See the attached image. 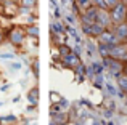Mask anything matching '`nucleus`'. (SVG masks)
<instances>
[{"mask_svg":"<svg viewBox=\"0 0 127 125\" xmlns=\"http://www.w3.org/2000/svg\"><path fill=\"white\" fill-rule=\"evenodd\" d=\"M26 31H24V26H11V27L8 29V32H6V40H8L10 45H13L15 48H19L23 47V43H24L26 40Z\"/></svg>","mask_w":127,"mask_h":125,"instance_id":"nucleus-1","label":"nucleus"},{"mask_svg":"<svg viewBox=\"0 0 127 125\" xmlns=\"http://www.w3.org/2000/svg\"><path fill=\"white\" fill-rule=\"evenodd\" d=\"M101 62H103V67H105L106 71L109 72V75H113V77H118V75L124 74V66H126L124 61L114 60V58H105V60H101Z\"/></svg>","mask_w":127,"mask_h":125,"instance_id":"nucleus-2","label":"nucleus"},{"mask_svg":"<svg viewBox=\"0 0 127 125\" xmlns=\"http://www.w3.org/2000/svg\"><path fill=\"white\" fill-rule=\"evenodd\" d=\"M109 15H111L113 26L121 24V22H126L127 21V3L126 2L118 3L116 6H113V8L109 10Z\"/></svg>","mask_w":127,"mask_h":125,"instance_id":"nucleus-3","label":"nucleus"},{"mask_svg":"<svg viewBox=\"0 0 127 125\" xmlns=\"http://www.w3.org/2000/svg\"><path fill=\"white\" fill-rule=\"evenodd\" d=\"M109 58H114V60H121V61L127 62V42H119L118 45L111 47Z\"/></svg>","mask_w":127,"mask_h":125,"instance_id":"nucleus-4","label":"nucleus"},{"mask_svg":"<svg viewBox=\"0 0 127 125\" xmlns=\"http://www.w3.org/2000/svg\"><path fill=\"white\" fill-rule=\"evenodd\" d=\"M98 10L100 8H96V6H90L89 10L82 11L81 16H79V22H81V24H93V22H96Z\"/></svg>","mask_w":127,"mask_h":125,"instance_id":"nucleus-5","label":"nucleus"},{"mask_svg":"<svg viewBox=\"0 0 127 125\" xmlns=\"http://www.w3.org/2000/svg\"><path fill=\"white\" fill-rule=\"evenodd\" d=\"M96 42H100V43H106V45H109V47H114V45L119 43V39L116 37L113 27H109V29H105V32L96 39Z\"/></svg>","mask_w":127,"mask_h":125,"instance_id":"nucleus-6","label":"nucleus"},{"mask_svg":"<svg viewBox=\"0 0 127 125\" xmlns=\"http://www.w3.org/2000/svg\"><path fill=\"white\" fill-rule=\"evenodd\" d=\"M81 56H77L76 53H71V55H68V56H63L61 58V64H63V67H66V69H72L74 71L76 67H77L79 64H81Z\"/></svg>","mask_w":127,"mask_h":125,"instance_id":"nucleus-7","label":"nucleus"},{"mask_svg":"<svg viewBox=\"0 0 127 125\" xmlns=\"http://www.w3.org/2000/svg\"><path fill=\"white\" fill-rule=\"evenodd\" d=\"M96 22H100L101 26H105L106 29L111 27V26H113V21H111V15H109V10H98Z\"/></svg>","mask_w":127,"mask_h":125,"instance_id":"nucleus-8","label":"nucleus"},{"mask_svg":"<svg viewBox=\"0 0 127 125\" xmlns=\"http://www.w3.org/2000/svg\"><path fill=\"white\" fill-rule=\"evenodd\" d=\"M113 31H114L116 37L119 39V42H126L127 40V21L113 26Z\"/></svg>","mask_w":127,"mask_h":125,"instance_id":"nucleus-9","label":"nucleus"},{"mask_svg":"<svg viewBox=\"0 0 127 125\" xmlns=\"http://www.w3.org/2000/svg\"><path fill=\"white\" fill-rule=\"evenodd\" d=\"M66 32V24L61 22L60 19H52L50 21V34H64Z\"/></svg>","mask_w":127,"mask_h":125,"instance_id":"nucleus-10","label":"nucleus"},{"mask_svg":"<svg viewBox=\"0 0 127 125\" xmlns=\"http://www.w3.org/2000/svg\"><path fill=\"white\" fill-rule=\"evenodd\" d=\"M52 116V120L55 122L56 125H66L69 122V117L66 114V111H60V112H50Z\"/></svg>","mask_w":127,"mask_h":125,"instance_id":"nucleus-11","label":"nucleus"},{"mask_svg":"<svg viewBox=\"0 0 127 125\" xmlns=\"http://www.w3.org/2000/svg\"><path fill=\"white\" fill-rule=\"evenodd\" d=\"M39 87H32L31 90H28V93H26V100H28L29 104H32V106H37L39 104Z\"/></svg>","mask_w":127,"mask_h":125,"instance_id":"nucleus-12","label":"nucleus"},{"mask_svg":"<svg viewBox=\"0 0 127 125\" xmlns=\"http://www.w3.org/2000/svg\"><path fill=\"white\" fill-rule=\"evenodd\" d=\"M96 47H98V42H93L92 37H89L87 40L84 42V51H87V55H89L90 58H93L96 55Z\"/></svg>","mask_w":127,"mask_h":125,"instance_id":"nucleus-13","label":"nucleus"},{"mask_svg":"<svg viewBox=\"0 0 127 125\" xmlns=\"http://www.w3.org/2000/svg\"><path fill=\"white\" fill-rule=\"evenodd\" d=\"M24 31H26V35L32 40H37L39 34H40V29H39L37 24H24Z\"/></svg>","mask_w":127,"mask_h":125,"instance_id":"nucleus-14","label":"nucleus"},{"mask_svg":"<svg viewBox=\"0 0 127 125\" xmlns=\"http://www.w3.org/2000/svg\"><path fill=\"white\" fill-rule=\"evenodd\" d=\"M109 53H111V47L106 43H100L98 42V47H96V55H98L101 60L105 58H109Z\"/></svg>","mask_w":127,"mask_h":125,"instance_id":"nucleus-15","label":"nucleus"},{"mask_svg":"<svg viewBox=\"0 0 127 125\" xmlns=\"http://www.w3.org/2000/svg\"><path fill=\"white\" fill-rule=\"evenodd\" d=\"M105 26H101L100 24V22H93L92 24V34H90V37L92 39H98L100 35L103 34V32H105Z\"/></svg>","mask_w":127,"mask_h":125,"instance_id":"nucleus-16","label":"nucleus"},{"mask_svg":"<svg viewBox=\"0 0 127 125\" xmlns=\"http://www.w3.org/2000/svg\"><path fill=\"white\" fill-rule=\"evenodd\" d=\"M116 82H118V88L119 90L127 95V75L126 74L118 75V77H116Z\"/></svg>","mask_w":127,"mask_h":125,"instance_id":"nucleus-17","label":"nucleus"},{"mask_svg":"<svg viewBox=\"0 0 127 125\" xmlns=\"http://www.w3.org/2000/svg\"><path fill=\"white\" fill-rule=\"evenodd\" d=\"M58 55H60V58H63V56H68V55H71L72 53V47L71 45H68L64 42V43H61V45H58Z\"/></svg>","mask_w":127,"mask_h":125,"instance_id":"nucleus-18","label":"nucleus"},{"mask_svg":"<svg viewBox=\"0 0 127 125\" xmlns=\"http://www.w3.org/2000/svg\"><path fill=\"white\" fill-rule=\"evenodd\" d=\"M18 122V117L13 116V114H6V116H0V124L5 125H15Z\"/></svg>","mask_w":127,"mask_h":125,"instance_id":"nucleus-19","label":"nucleus"},{"mask_svg":"<svg viewBox=\"0 0 127 125\" xmlns=\"http://www.w3.org/2000/svg\"><path fill=\"white\" fill-rule=\"evenodd\" d=\"M63 18H64V22H66V24H69V26H76V22L79 21V16L72 15L71 11H66Z\"/></svg>","mask_w":127,"mask_h":125,"instance_id":"nucleus-20","label":"nucleus"},{"mask_svg":"<svg viewBox=\"0 0 127 125\" xmlns=\"http://www.w3.org/2000/svg\"><path fill=\"white\" fill-rule=\"evenodd\" d=\"M103 88L106 90V95H108V96H116V95H118V87H114L109 80L105 82V87Z\"/></svg>","mask_w":127,"mask_h":125,"instance_id":"nucleus-21","label":"nucleus"},{"mask_svg":"<svg viewBox=\"0 0 127 125\" xmlns=\"http://www.w3.org/2000/svg\"><path fill=\"white\" fill-rule=\"evenodd\" d=\"M39 60L37 58H34V60H32V62L31 64H29V69H31L32 71V75H34V79H39V75H40V72H39Z\"/></svg>","mask_w":127,"mask_h":125,"instance_id":"nucleus-22","label":"nucleus"},{"mask_svg":"<svg viewBox=\"0 0 127 125\" xmlns=\"http://www.w3.org/2000/svg\"><path fill=\"white\" fill-rule=\"evenodd\" d=\"M19 6H24V8H29V10H34L37 6L39 0H18Z\"/></svg>","mask_w":127,"mask_h":125,"instance_id":"nucleus-23","label":"nucleus"},{"mask_svg":"<svg viewBox=\"0 0 127 125\" xmlns=\"http://www.w3.org/2000/svg\"><path fill=\"white\" fill-rule=\"evenodd\" d=\"M92 85L95 88H103V87H105V75H103V74L95 75V79L92 80Z\"/></svg>","mask_w":127,"mask_h":125,"instance_id":"nucleus-24","label":"nucleus"},{"mask_svg":"<svg viewBox=\"0 0 127 125\" xmlns=\"http://www.w3.org/2000/svg\"><path fill=\"white\" fill-rule=\"evenodd\" d=\"M76 3H77V6H79L81 11H85V10H89L90 6H93V0H76Z\"/></svg>","mask_w":127,"mask_h":125,"instance_id":"nucleus-25","label":"nucleus"},{"mask_svg":"<svg viewBox=\"0 0 127 125\" xmlns=\"http://www.w3.org/2000/svg\"><path fill=\"white\" fill-rule=\"evenodd\" d=\"M6 66H8V69L13 71V72H18V71L23 69V62H19V61H11V62H8Z\"/></svg>","mask_w":127,"mask_h":125,"instance_id":"nucleus-26","label":"nucleus"},{"mask_svg":"<svg viewBox=\"0 0 127 125\" xmlns=\"http://www.w3.org/2000/svg\"><path fill=\"white\" fill-rule=\"evenodd\" d=\"M81 32L85 37H90V34H92V24H81Z\"/></svg>","mask_w":127,"mask_h":125,"instance_id":"nucleus-27","label":"nucleus"},{"mask_svg":"<svg viewBox=\"0 0 127 125\" xmlns=\"http://www.w3.org/2000/svg\"><path fill=\"white\" fill-rule=\"evenodd\" d=\"M93 6H96L100 10H109L108 5H106V0H93Z\"/></svg>","mask_w":127,"mask_h":125,"instance_id":"nucleus-28","label":"nucleus"},{"mask_svg":"<svg viewBox=\"0 0 127 125\" xmlns=\"http://www.w3.org/2000/svg\"><path fill=\"white\" fill-rule=\"evenodd\" d=\"M16 53L11 51V53H0V60H15Z\"/></svg>","mask_w":127,"mask_h":125,"instance_id":"nucleus-29","label":"nucleus"},{"mask_svg":"<svg viewBox=\"0 0 127 125\" xmlns=\"http://www.w3.org/2000/svg\"><path fill=\"white\" fill-rule=\"evenodd\" d=\"M50 100H52V103H60V101H61V96H60L56 91H50Z\"/></svg>","mask_w":127,"mask_h":125,"instance_id":"nucleus-30","label":"nucleus"},{"mask_svg":"<svg viewBox=\"0 0 127 125\" xmlns=\"http://www.w3.org/2000/svg\"><path fill=\"white\" fill-rule=\"evenodd\" d=\"M121 2H122V0H106V5H108L109 10H111L113 6H116L118 3H121Z\"/></svg>","mask_w":127,"mask_h":125,"instance_id":"nucleus-31","label":"nucleus"},{"mask_svg":"<svg viewBox=\"0 0 127 125\" xmlns=\"http://www.w3.org/2000/svg\"><path fill=\"white\" fill-rule=\"evenodd\" d=\"M35 107H37V106H32V104H29V106L26 107V112H28V114H32V112L35 111Z\"/></svg>","mask_w":127,"mask_h":125,"instance_id":"nucleus-32","label":"nucleus"},{"mask_svg":"<svg viewBox=\"0 0 127 125\" xmlns=\"http://www.w3.org/2000/svg\"><path fill=\"white\" fill-rule=\"evenodd\" d=\"M5 39H6V34L2 31V29H0V45H2L3 42H5Z\"/></svg>","mask_w":127,"mask_h":125,"instance_id":"nucleus-33","label":"nucleus"},{"mask_svg":"<svg viewBox=\"0 0 127 125\" xmlns=\"http://www.w3.org/2000/svg\"><path fill=\"white\" fill-rule=\"evenodd\" d=\"M92 125H105V122H103V120H98V119H96V120H93V122H92Z\"/></svg>","mask_w":127,"mask_h":125,"instance_id":"nucleus-34","label":"nucleus"},{"mask_svg":"<svg viewBox=\"0 0 127 125\" xmlns=\"http://www.w3.org/2000/svg\"><path fill=\"white\" fill-rule=\"evenodd\" d=\"M8 88H10V83H5L3 87H0V90L2 91H8Z\"/></svg>","mask_w":127,"mask_h":125,"instance_id":"nucleus-35","label":"nucleus"},{"mask_svg":"<svg viewBox=\"0 0 127 125\" xmlns=\"http://www.w3.org/2000/svg\"><path fill=\"white\" fill-rule=\"evenodd\" d=\"M19 100H21V96H15V98H13V103H18Z\"/></svg>","mask_w":127,"mask_h":125,"instance_id":"nucleus-36","label":"nucleus"},{"mask_svg":"<svg viewBox=\"0 0 127 125\" xmlns=\"http://www.w3.org/2000/svg\"><path fill=\"white\" fill-rule=\"evenodd\" d=\"M0 16H3V5L0 3Z\"/></svg>","mask_w":127,"mask_h":125,"instance_id":"nucleus-37","label":"nucleus"},{"mask_svg":"<svg viewBox=\"0 0 127 125\" xmlns=\"http://www.w3.org/2000/svg\"><path fill=\"white\" fill-rule=\"evenodd\" d=\"M124 74L127 75V62H126V66H124Z\"/></svg>","mask_w":127,"mask_h":125,"instance_id":"nucleus-38","label":"nucleus"},{"mask_svg":"<svg viewBox=\"0 0 127 125\" xmlns=\"http://www.w3.org/2000/svg\"><path fill=\"white\" fill-rule=\"evenodd\" d=\"M50 125H56V124H55V122H53V120H52V122H50Z\"/></svg>","mask_w":127,"mask_h":125,"instance_id":"nucleus-39","label":"nucleus"},{"mask_svg":"<svg viewBox=\"0 0 127 125\" xmlns=\"http://www.w3.org/2000/svg\"><path fill=\"white\" fill-rule=\"evenodd\" d=\"M3 104H5V103H3V101H0V106H3Z\"/></svg>","mask_w":127,"mask_h":125,"instance_id":"nucleus-40","label":"nucleus"},{"mask_svg":"<svg viewBox=\"0 0 127 125\" xmlns=\"http://www.w3.org/2000/svg\"><path fill=\"white\" fill-rule=\"evenodd\" d=\"M3 2H5V0H0V3H3Z\"/></svg>","mask_w":127,"mask_h":125,"instance_id":"nucleus-41","label":"nucleus"},{"mask_svg":"<svg viewBox=\"0 0 127 125\" xmlns=\"http://www.w3.org/2000/svg\"><path fill=\"white\" fill-rule=\"evenodd\" d=\"M0 26H2V22H0ZM0 29H2V27H0Z\"/></svg>","mask_w":127,"mask_h":125,"instance_id":"nucleus-42","label":"nucleus"},{"mask_svg":"<svg viewBox=\"0 0 127 125\" xmlns=\"http://www.w3.org/2000/svg\"><path fill=\"white\" fill-rule=\"evenodd\" d=\"M0 125H5V124H0Z\"/></svg>","mask_w":127,"mask_h":125,"instance_id":"nucleus-43","label":"nucleus"}]
</instances>
